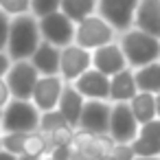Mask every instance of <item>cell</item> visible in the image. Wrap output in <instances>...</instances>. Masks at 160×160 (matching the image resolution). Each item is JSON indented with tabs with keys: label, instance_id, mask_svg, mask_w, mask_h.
<instances>
[{
	"label": "cell",
	"instance_id": "6da1fadb",
	"mask_svg": "<svg viewBox=\"0 0 160 160\" xmlns=\"http://www.w3.org/2000/svg\"><path fill=\"white\" fill-rule=\"evenodd\" d=\"M42 42L40 22L33 13H22L11 18V31L7 42V53L13 62L18 59H31L35 48Z\"/></svg>",
	"mask_w": 160,
	"mask_h": 160
},
{
	"label": "cell",
	"instance_id": "7a4b0ae2",
	"mask_svg": "<svg viewBox=\"0 0 160 160\" xmlns=\"http://www.w3.org/2000/svg\"><path fill=\"white\" fill-rule=\"evenodd\" d=\"M118 44L125 53L127 66L134 68V70L160 59V40L145 33V31H140V29H136V27L121 33Z\"/></svg>",
	"mask_w": 160,
	"mask_h": 160
},
{
	"label": "cell",
	"instance_id": "3957f363",
	"mask_svg": "<svg viewBox=\"0 0 160 160\" xmlns=\"http://www.w3.org/2000/svg\"><path fill=\"white\" fill-rule=\"evenodd\" d=\"M40 116L42 112L35 108L33 101L29 99H11L2 108V123H0V132H35L40 129Z\"/></svg>",
	"mask_w": 160,
	"mask_h": 160
},
{
	"label": "cell",
	"instance_id": "277c9868",
	"mask_svg": "<svg viewBox=\"0 0 160 160\" xmlns=\"http://www.w3.org/2000/svg\"><path fill=\"white\" fill-rule=\"evenodd\" d=\"M110 42H116V31L99 13L88 16L86 20L77 22V27H75V44H79V46H83L88 51H94V48L105 46Z\"/></svg>",
	"mask_w": 160,
	"mask_h": 160
},
{
	"label": "cell",
	"instance_id": "5b68a950",
	"mask_svg": "<svg viewBox=\"0 0 160 160\" xmlns=\"http://www.w3.org/2000/svg\"><path fill=\"white\" fill-rule=\"evenodd\" d=\"M38 22H40V33H42L44 42H51L57 48H64V46L75 42V27L77 24L66 13L55 11V13H48L44 18H38Z\"/></svg>",
	"mask_w": 160,
	"mask_h": 160
},
{
	"label": "cell",
	"instance_id": "8992f818",
	"mask_svg": "<svg viewBox=\"0 0 160 160\" xmlns=\"http://www.w3.org/2000/svg\"><path fill=\"white\" fill-rule=\"evenodd\" d=\"M140 0H99L97 13L108 20L116 33H125L134 27V16Z\"/></svg>",
	"mask_w": 160,
	"mask_h": 160
},
{
	"label": "cell",
	"instance_id": "52a82bcc",
	"mask_svg": "<svg viewBox=\"0 0 160 160\" xmlns=\"http://www.w3.org/2000/svg\"><path fill=\"white\" fill-rule=\"evenodd\" d=\"M38 79H40V72L31 64V59L13 62L9 72L5 75V81L11 90V97L13 99H29V101H31V94H33V88H35Z\"/></svg>",
	"mask_w": 160,
	"mask_h": 160
},
{
	"label": "cell",
	"instance_id": "ba28073f",
	"mask_svg": "<svg viewBox=\"0 0 160 160\" xmlns=\"http://www.w3.org/2000/svg\"><path fill=\"white\" fill-rule=\"evenodd\" d=\"M92 68V51L79 46V44H68L62 48V59H59V77L66 83H72L77 77H81L86 70Z\"/></svg>",
	"mask_w": 160,
	"mask_h": 160
},
{
	"label": "cell",
	"instance_id": "9c48e42d",
	"mask_svg": "<svg viewBox=\"0 0 160 160\" xmlns=\"http://www.w3.org/2000/svg\"><path fill=\"white\" fill-rule=\"evenodd\" d=\"M138 129L140 123L136 121L129 103H112L108 134L114 138V142H132L134 138H138Z\"/></svg>",
	"mask_w": 160,
	"mask_h": 160
},
{
	"label": "cell",
	"instance_id": "30bf717a",
	"mask_svg": "<svg viewBox=\"0 0 160 160\" xmlns=\"http://www.w3.org/2000/svg\"><path fill=\"white\" fill-rule=\"evenodd\" d=\"M110 114H112V101L86 99L83 112H81V118H79V129H86L90 134H108Z\"/></svg>",
	"mask_w": 160,
	"mask_h": 160
},
{
	"label": "cell",
	"instance_id": "8fae6325",
	"mask_svg": "<svg viewBox=\"0 0 160 160\" xmlns=\"http://www.w3.org/2000/svg\"><path fill=\"white\" fill-rule=\"evenodd\" d=\"M64 86H66V81L59 75H40V79H38V83L33 88L31 101L35 103V108L40 112L57 110V103H59V97L64 92Z\"/></svg>",
	"mask_w": 160,
	"mask_h": 160
},
{
	"label": "cell",
	"instance_id": "7c38bea8",
	"mask_svg": "<svg viewBox=\"0 0 160 160\" xmlns=\"http://www.w3.org/2000/svg\"><path fill=\"white\" fill-rule=\"evenodd\" d=\"M92 68H97L99 72L112 77V75H116V72H121L129 66H127V59H125V53H123L121 44L110 42V44L99 46V48L92 51Z\"/></svg>",
	"mask_w": 160,
	"mask_h": 160
},
{
	"label": "cell",
	"instance_id": "4fadbf2b",
	"mask_svg": "<svg viewBox=\"0 0 160 160\" xmlns=\"http://www.w3.org/2000/svg\"><path fill=\"white\" fill-rule=\"evenodd\" d=\"M72 86L83 94V99H103L110 101V77L99 72L97 68L86 70L81 77L72 81Z\"/></svg>",
	"mask_w": 160,
	"mask_h": 160
},
{
	"label": "cell",
	"instance_id": "5bb4252c",
	"mask_svg": "<svg viewBox=\"0 0 160 160\" xmlns=\"http://www.w3.org/2000/svg\"><path fill=\"white\" fill-rule=\"evenodd\" d=\"M134 27L160 40V0H140L134 16Z\"/></svg>",
	"mask_w": 160,
	"mask_h": 160
},
{
	"label": "cell",
	"instance_id": "9a60e30c",
	"mask_svg": "<svg viewBox=\"0 0 160 160\" xmlns=\"http://www.w3.org/2000/svg\"><path fill=\"white\" fill-rule=\"evenodd\" d=\"M138 92L134 68H125L110 77V101L112 103H129Z\"/></svg>",
	"mask_w": 160,
	"mask_h": 160
},
{
	"label": "cell",
	"instance_id": "2e32d148",
	"mask_svg": "<svg viewBox=\"0 0 160 160\" xmlns=\"http://www.w3.org/2000/svg\"><path fill=\"white\" fill-rule=\"evenodd\" d=\"M59 59H62V48L44 40L31 55V64L38 68L40 75H59Z\"/></svg>",
	"mask_w": 160,
	"mask_h": 160
},
{
	"label": "cell",
	"instance_id": "e0dca14e",
	"mask_svg": "<svg viewBox=\"0 0 160 160\" xmlns=\"http://www.w3.org/2000/svg\"><path fill=\"white\" fill-rule=\"evenodd\" d=\"M83 94L72 86V83H66L64 86V92L59 97V103H57V110L66 116V121L77 129L79 127V118H81V112H83Z\"/></svg>",
	"mask_w": 160,
	"mask_h": 160
},
{
	"label": "cell",
	"instance_id": "ac0fdd59",
	"mask_svg": "<svg viewBox=\"0 0 160 160\" xmlns=\"http://www.w3.org/2000/svg\"><path fill=\"white\" fill-rule=\"evenodd\" d=\"M134 77H136L138 90L158 94V92H160V59H158V62H151V64H147V66L136 68V70H134Z\"/></svg>",
	"mask_w": 160,
	"mask_h": 160
},
{
	"label": "cell",
	"instance_id": "d6986e66",
	"mask_svg": "<svg viewBox=\"0 0 160 160\" xmlns=\"http://www.w3.org/2000/svg\"><path fill=\"white\" fill-rule=\"evenodd\" d=\"M129 108H132V112H134L136 121L142 125V123H147V121L156 118V94L138 90V92H136V97L129 101Z\"/></svg>",
	"mask_w": 160,
	"mask_h": 160
},
{
	"label": "cell",
	"instance_id": "ffe728a7",
	"mask_svg": "<svg viewBox=\"0 0 160 160\" xmlns=\"http://www.w3.org/2000/svg\"><path fill=\"white\" fill-rule=\"evenodd\" d=\"M97 5H99V0H62L59 11L66 13L77 24V22L86 20L88 16H94L97 13Z\"/></svg>",
	"mask_w": 160,
	"mask_h": 160
},
{
	"label": "cell",
	"instance_id": "44dd1931",
	"mask_svg": "<svg viewBox=\"0 0 160 160\" xmlns=\"http://www.w3.org/2000/svg\"><path fill=\"white\" fill-rule=\"evenodd\" d=\"M129 145H132V149H134V156H142V158H158V156H160V140L138 136V138H134Z\"/></svg>",
	"mask_w": 160,
	"mask_h": 160
},
{
	"label": "cell",
	"instance_id": "7402d4cb",
	"mask_svg": "<svg viewBox=\"0 0 160 160\" xmlns=\"http://www.w3.org/2000/svg\"><path fill=\"white\" fill-rule=\"evenodd\" d=\"M64 125H70V123L66 121V116L59 110H48V112H42V116H40V132H44V134H51Z\"/></svg>",
	"mask_w": 160,
	"mask_h": 160
},
{
	"label": "cell",
	"instance_id": "603a6c76",
	"mask_svg": "<svg viewBox=\"0 0 160 160\" xmlns=\"http://www.w3.org/2000/svg\"><path fill=\"white\" fill-rule=\"evenodd\" d=\"M72 136H75V127H72V125H64V127H59V129L46 134L51 147H57V145H72Z\"/></svg>",
	"mask_w": 160,
	"mask_h": 160
},
{
	"label": "cell",
	"instance_id": "cb8c5ba5",
	"mask_svg": "<svg viewBox=\"0 0 160 160\" xmlns=\"http://www.w3.org/2000/svg\"><path fill=\"white\" fill-rule=\"evenodd\" d=\"M59 7H62V0H31V13L35 18L55 13V11H59Z\"/></svg>",
	"mask_w": 160,
	"mask_h": 160
},
{
	"label": "cell",
	"instance_id": "d4e9b609",
	"mask_svg": "<svg viewBox=\"0 0 160 160\" xmlns=\"http://www.w3.org/2000/svg\"><path fill=\"white\" fill-rule=\"evenodd\" d=\"M0 9L5 13L13 16H22V13H31V0H0Z\"/></svg>",
	"mask_w": 160,
	"mask_h": 160
},
{
	"label": "cell",
	"instance_id": "484cf974",
	"mask_svg": "<svg viewBox=\"0 0 160 160\" xmlns=\"http://www.w3.org/2000/svg\"><path fill=\"white\" fill-rule=\"evenodd\" d=\"M108 160H134V149L129 142H114V147L110 149V153L105 156Z\"/></svg>",
	"mask_w": 160,
	"mask_h": 160
},
{
	"label": "cell",
	"instance_id": "4316f807",
	"mask_svg": "<svg viewBox=\"0 0 160 160\" xmlns=\"http://www.w3.org/2000/svg\"><path fill=\"white\" fill-rule=\"evenodd\" d=\"M138 136H145V138H153V140H160V118H151L147 123L140 125L138 129Z\"/></svg>",
	"mask_w": 160,
	"mask_h": 160
},
{
	"label": "cell",
	"instance_id": "83f0119b",
	"mask_svg": "<svg viewBox=\"0 0 160 160\" xmlns=\"http://www.w3.org/2000/svg\"><path fill=\"white\" fill-rule=\"evenodd\" d=\"M9 31H11V16L0 9V51H7Z\"/></svg>",
	"mask_w": 160,
	"mask_h": 160
},
{
	"label": "cell",
	"instance_id": "f1b7e54d",
	"mask_svg": "<svg viewBox=\"0 0 160 160\" xmlns=\"http://www.w3.org/2000/svg\"><path fill=\"white\" fill-rule=\"evenodd\" d=\"M72 145H57V147H51V151L46 156H51L53 160H72Z\"/></svg>",
	"mask_w": 160,
	"mask_h": 160
},
{
	"label": "cell",
	"instance_id": "f546056e",
	"mask_svg": "<svg viewBox=\"0 0 160 160\" xmlns=\"http://www.w3.org/2000/svg\"><path fill=\"white\" fill-rule=\"evenodd\" d=\"M11 99H13V97H11V90H9V86H7V81H5V77H0V110H2Z\"/></svg>",
	"mask_w": 160,
	"mask_h": 160
},
{
	"label": "cell",
	"instance_id": "4dcf8cb0",
	"mask_svg": "<svg viewBox=\"0 0 160 160\" xmlns=\"http://www.w3.org/2000/svg\"><path fill=\"white\" fill-rule=\"evenodd\" d=\"M11 64H13V59L9 57V53H7V51H0V77H5V75L9 72Z\"/></svg>",
	"mask_w": 160,
	"mask_h": 160
},
{
	"label": "cell",
	"instance_id": "1f68e13d",
	"mask_svg": "<svg viewBox=\"0 0 160 160\" xmlns=\"http://www.w3.org/2000/svg\"><path fill=\"white\" fill-rule=\"evenodd\" d=\"M0 160H20V156H16V153L2 149V151H0Z\"/></svg>",
	"mask_w": 160,
	"mask_h": 160
},
{
	"label": "cell",
	"instance_id": "d6a6232c",
	"mask_svg": "<svg viewBox=\"0 0 160 160\" xmlns=\"http://www.w3.org/2000/svg\"><path fill=\"white\" fill-rule=\"evenodd\" d=\"M44 156H33V153H22L20 160H42Z\"/></svg>",
	"mask_w": 160,
	"mask_h": 160
},
{
	"label": "cell",
	"instance_id": "836d02e7",
	"mask_svg": "<svg viewBox=\"0 0 160 160\" xmlns=\"http://www.w3.org/2000/svg\"><path fill=\"white\" fill-rule=\"evenodd\" d=\"M156 116L160 118V92L156 94Z\"/></svg>",
	"mask_w": 160,
	"mask_h": 160
},
{
	"label": "cell",
	"instance_id": "e575fe53",
	"mask_svg": "<svg viewBox=\"0 0 160 160\" xmlns=\"http://www.w3.org/2000/svg\"><path fill=\"white\" fill-rule=\"evenodd\" d=\"M134 160H160V156H158V158H142V156H136Z\"/></svg>",
	"mask_w": 160,
	"mask_h": 160
},
{
	"label": "cell",
	"instance_id": "d590c367",
	"mask_svg": "<svg viewBox=\"0 0 160 160\" xmlns=\"http://www.w3.org/2000/svg\"><path fill=\"white\" fill-rule=\"evenodd\" d=\"M5 147H2V132H0V151H2Z\"/></svg>",
	"mask_w": 160,
	"mask_h": 160
},
{
	"label": "cell",
	"instance_id": "8d00e7d4",
	"mask_svg": "<svg viewBox=\"0 0 160 160\" xmlns=\"http://www.w3.org/2000/svg\"><path fill=\"white\" fill-rule=\"evenodd\" d=\"M42 160H53V158H51V156H44V158H42Z\"/></svg>",
	"mask_w": 160,
	"mask_h": 160
}]
</instances>
